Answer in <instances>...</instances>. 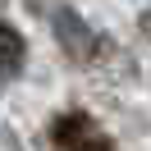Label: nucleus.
<instances>
[{
	"label": "nucleus",
	"instance_id": "f03ea898",
	"mask_svg": "<svg viewBox=\"0 0 151 151\" xmlns=\"http://www.w3.org/2000/svg\"><path fill=\"white\" fill-rule=\"evenodd\" d=\"M142 28H147V37H151V14H147V19H142Z\"/></svg>",
	"mask_w": 151,
	"mask_h": 151
},
{
	"label": "nucleus",
	"instance_id": "f257e3e1",
	"mask_svg": "<svg viewBox=\"0 0 151 151\" xmlns=\"http://www.w3.org/2000/svg\"><path fill=\"white\" fill-rule=\"evenodd\" d=\"M19 55H23V37L9 28V23H0V60H5V64H14Z\"/></svg>",
	"mask_w": 151,
	"mask_h": 151
}]
</instances>
